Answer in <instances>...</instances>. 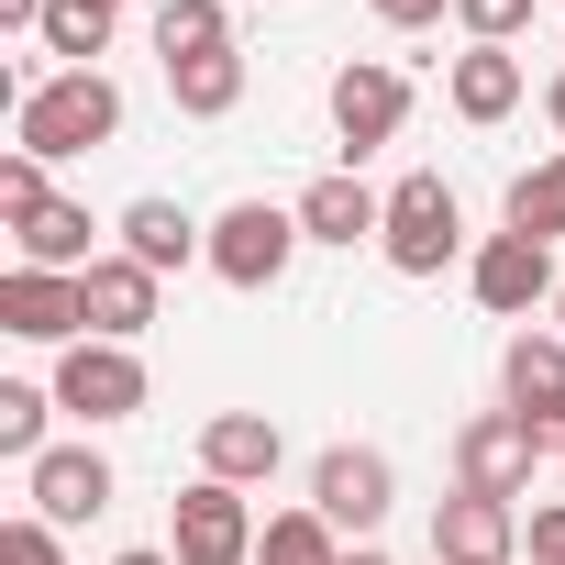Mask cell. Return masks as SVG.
I'll return each mask as SVG.
<instances>
[{
  "label": "cell",
  "mask_w": 565,
  "mask_h": 565,
  "mask_svg": "<svg viewBox=\"0 0 565 565\" xmlns=\"http://www.w3.org/2000/svg\"><path fill=\"white\" fill-rule=\"evenodd\" d=\"M167 89H178V111H189V122H222V111L244 100V56H233V45L178 56V67H167Z\"/></svg>",
  "instance_id": "20"
},
{
  "label": "cell",
  "mask_w": 565,
  "mask_h": 565,
  "mask_svg": "<svg viewBox=\"0 0 565 565\" xmlns=\"http://www.w3.org/2000/svg\"><path fill=\"white\" fill-rule=\"evenodd\" d=\"M23 23L45 34V0H0V34H23Z\"/></svg>",
  "instance_id": "31"
},
{
  "label": "cell",
  "mask_w": 565,
  "mask_h": 565,
  "mask_svg": "<svg viewBox=\"0 0 565 565\" xmlns=\"http://www.w3.org/2000/svg\"><path fill=\"white\" fill-rule=\"evenodd\" d=\"M111 12H122V0H111Z\"/></svg>",
  "instance_id": "36"
},
{
  "label": "cell",
  "mask_w": 565,
  "mask_h": 565,
  "mask_svg": "<svg viewBox=\"0 0 565 565\" xmlns=\"http://www.w3.org/2000/svg\"><path fill=\"white\" fill-rule=\"evenodd\" d=\"M510 233H532V244L565 233V156H543V167L510 178Z\"/></svg>",
  "instance_id": "23"
},
{
  "label": "cell",
  "mask_w": 565,
  "mask_h": 565,
  "mask_svg": "<svg viewBox=\"0 0 565 565\" xmlns=\"http://www.w3.org/2000/svg\"><path fill=\"white\" fill-rule=\"evenodd\" d=\"M388 499H399V477H388V455H377V444H333V455L311 466V510H322L333 532H377V521H388Z\"/></svg>",
  "instance_id": "8"
},
{
  "label": "cell",
  "mask_w": 565,
  "mask_h": 565,
  "mask_svg": "<svg viewBox=\"0 0 565 565\" xmlns=\"http://www.w3.org/2000/svg\"><path fill=\"white\" fill-rule=\"evenodd\" d=\"M255 565H344V543H333L322 510H277V521L255 532Z\"/></svg>",
  "instance_id": "22"
},
{
  "label": "cell",
  "mask_w": 565,
  "mask_h": 565,
  "mask_svg": "<svg viewBox=\"0 0 565 565\" xmlns=\"http://www.w3.org/2000/svg\"><path fill=\"white\" fill-rule=\"evenodd\" d=\"M122 255L156 266V277H178L189 255H211V222H189L178 200H134V211H122Z\"/></svg>",
  "instance_id": "17"
},
{
  "label": "cell",
  "mask_w": 565,
  "mask_h": 565,
  "mask_svg": "<svg viewBox=\"0 0 565 565\" xmlns=\"http://www.w3.org/2000/svg\"><path fill=\"white\" fill-rule=\"evenodd\" d=\"M0 333H23V344H78V333H89L78 277H56V266H12V277H0Z\"/></svg>",
  "instance_id": "10"
},
{
  "label": "cell",
  "mask_w": 565,
  "mask_h": 565,
  "mask_svg": "<svg viewBox=\"0 0 565 565\" xmlns=\"http://www.w3.org/2000/svg\"><path fill=\"white\" fill-rule=\"evenodd\" d=\"M543 111H554V134H565V78H554V89H543Z\"/></svg>",
  "instance_id": "33"
},
{
  "label": "cell",
  "mask_w": 565,
  "mask_h": 565,
  "mask_svg": "<svg viewBox=\"0 0 565 565\" xmlns=\"http://www.w3.org/2000/svg\"><path fill=\"white\" fill-rule=\"evenodd\" d=\"M455 0H377V23H399V34H422V23H444Z\"/></svg>",
  "instance_id": "30"
},
{
  "label": "cell",
  "mask_w": 565,
  "mask_h": 565,
  "mask_svg": "<svg viewBox=\"0 0 565 565\" xmlns=\"http://www.w3.org/2000/svg\"><path fill=\"white\" fill-rule=\"evenodd\" d=\"M444 100H455L466 122H510V111H521V56H510V45H466L455 78H444Z\"/></svg>",
  "instance_id": "18"
},
{
  "label": "cell",
  "mask_w": 565,
  "mask_h": 565,
  "mask_svg": "<svg viewBox=\"0 0 565 565\" xmlns=\"http://www.w3.org/2000/svg\"><path fill=\"white\" fill-rule=\"evenodd\" d=\"M510 554H521V510H510V499L455 488V499L433 510V565H510Z\"/></svg>",
  "instance_id": "11"
},
{
  "label": "cell",
  "mask_w": 565,
  "mask_h": 565,
  "mask_svg": "<svg viewBox=\"0 0 565 565\" xmlns=\"http://www.w3.org/2000/svg\"><path fill=\"white\" fill-rule=\"evenodd\" d=\"M466 289H477V311L521 322L532 300H554V289H565V277H554V244H532V233H488V244L466 255Z\"/></svg>",
  "instance_id": "7"
},
{
  "label": "cell",
  "mask_w": 565,
  "mask_h": 565,
  "mask_svg": "<svg viewBox=\"0 0 565 565\" xmlns=\"http://www.w3.org/2000/svg\"><path fill=\"white\" fill-rule=\"evenodd\" d=\"M23 488H34V510L67 532V521H100L111 510V466L89 455V444H45L34 466H23Z\"/></svg>",
  "instance_id": "12"
},
{
  "label": "cell",
  "mask_w": 565,
  "mask_h": 565,
  "mask_svg": "<svg viewBox=\"0 0 565 565\" xmlns=\"http://www.w3.org/2000/svg\"><path fill=\"white\" fill-rule=\"evenodd\" d=\"M100 45H111V0H45V56L89 67Z\"/></svg>",
  "instance_id": "24"
},
{
  "label": "cell",
  "mask_w": 565,
  "mask_h": 565,
  "mask_svg": "<svg viewBox=\"0 0 565 565\" xmlns=\"http://www.w3.org/2000/svg\"><path fill=\"white\" fill-rule=\"evenodd\" d=\"M45 422H56V388H0V455H12V466H34L45 455Z\"/></svg>",
  "instance_id": "25"
},
{
  "label": "cell",
  "mask_w": 565,
  "mask_h": 565,
  "mask_svg": "<svg viewBox=\"0 0 565 565\" xmlns=\"http://www.w3.org/2000/svg\"><path fill=\"white\" fill-rule=\"evenodd\" d=\"M554 455H565V444H554Z\"/></svg>",
  "instance_id": "37"
},
{
  "label": "cell",
  "mask_w": 565,
  "mask_h": 565,
  "mask_svg": "<svg viewBox=\"0 0 565 565\" xmlns=\"http://www.w3.org/2000/svg\"><path fill=\"white\" fill-rule=\"evenodd\" d=\"M12 266H56V277H89V211L78 200H45L34 222H12Z\"/></svg>",
  "instance_id": "19"
},
{
  "label": "cell",
  "mask_w": 565,
  "mask_h": 565,
  "mask_svg": "<svg viewBox=\"0 0 565 565\" xmlns=\"http://www.w3.org/2000/svg\"><path fill=\"white\" fill-rule=\"evenodd\" d=\"M344 565H388V554H344Z\"/></svg>",
  "instance_id": "34"
},
{
  "label": "cell",
  "mask_w": 565,
  "mask_h": 565,
  "mask_svg": "<svg viewBox=\"0 0 565 565\" xmlns=\"http://www.w3.org/2000/svg\"><path fill=\"white\" fill-rule=\"evenodd\" d=\"M399 122H411V78H399L388 56H344V67H333V134L366 156V145H388Z\"/></svg>",
  "instance_id": "9"
},
{
  "label": "cell",
  "mask_w": 565,
  "mask_h": 565,
  "mask_svg": "<svg viewBox=\"0 0 565 565\" xmlns=\"http://www.w3.org/2000/svg\"><path fill=\"white\" fill-rule=\"evenodd\" d=\"M455 23H466V45H510L532 23V0H455Z\"/></svg>",
  "instance_id": "28"
},
{
  "label": "cell",
  "mask_w": 565,
  "mask_h": 565,
  "mask_svg": "<svg viewBox=\"0 0 565 565\" xmlns=\"http://www.w3.org/2000/svg\"><path fill=\"white\" fill-rule=\"evenodd\" d=\"M56 411H78V422H134V411H145V355L78 333V344L56 355Z\"/></svg>",
  "instance_id": "6"
},
{
  "label": "cell",
  "mask_w": 565,
  "mask_h": 565,
  "mask_svg": "<svg viewBox=\"0 0 565 565\" xmlns=\"http://www.w3.org/2000/svg\"><path fill=\"white\" fill-rule=\"evenodd\" d=\"M377 255H388L399 277H444V266L466 255V211H455V189H444L433 167L388 189V233H377Z\"/></svg>",
  "instance_id": "3"
},
{
  "label": "cell",
  "mask_w": 565,
  "mask_h": 565,
  "mask_svg": "<svg viewBox=\"0 0 565 565\" xmlns=\"http://www.w3.org/2000/svg\"><path fill=\"white\" fill-rule=\"evenodd\" d=\"M554 333H565V289H554Z\"/></svg>",
  "instance_id": "35"
},
{
  "label": "cell",
  "mask_w": 565,
  "mask_h": 565,
  "mask_svg": "<svg viewBox=\"0 0 565 565\" xmlns=\"http://www.w3.org/2000/svg\"><path fill=\"white\" fill-rule=\"evenodd\" d=\"M211 45H233V12L222 0H156V56L178 67V56H211Z\"/></svg>",
  "instance_id": "21"
},
{
  "label": "cell",
  "mask_w": 565,
  "mask_h": 565,
  "mask_svg": "<svg viewBox=\"0 0 565 565\" xmlns=\"http://www.w3.org/2000/svg\"><path fill=\"white\" fill-rule=\"evenodd\" d=\"M277 422L266 411H211L200 422V477H222V488H255V477H277Z\"/></svg>",
  "instance_id": "15"
},
{
  "label": "cell",
  "mask_w": 565,
  "mask_h": 565,
  "mask_svg": "<svg viewBox=\"0 0 565 565\" xmlns=\"http://www.w3.org/2000/svg\"><path fill=\"white\" fill-rule=\"evenodd\" d=\"M45 200H56V189H45V156H23V145H12V156H0V233L34 222Z\"/></svg>",
  "instance_id": "26"
},
{
  "label": "cell",
  "mask_w": 565,
  "mask_h": 565,
  "mask_svg": "<svg viewBox=\"0 0 565 565\" xmlns=\"http://www.w3.org/2000/svg\"><path fill=\"white\" fill-rule=\"evenodd\" d=\"M289 211H300V233H311V244H366V233H388V200H377V189H366L355 167L311 178V189H300Z\"/></svg>",
  "instance_id": "16"
},
{
  "label": "cell",
  "mask_w": 565,
  "mask_h": 565,
  "mask_svg": "<svg viewBox=\"0 0 565 565\" xmlns=\"http://www.w3.org/2000/svg\"><path fill=\"white\" fill-rule=\"evenodd\" d=\"M521 543H532V565H565V499H543V510H532V532H521Z\"/></svg>",
  "instance_id": "29"
},
{
  "label": "cell",
  "mask_w": 565,
  "mask_h": 565,
  "mask_svg": "<svg viewBox=\"0 0 565 565\" xmlns=\"http://www.w3.org/2000/svg\"><path fill=\"white\" fill-rule=\"evenodd\" d=\"M122 134V89L100 78V67H56V78H34L23 89V111H12V145L23 156H89V145H111Z\"/></svg>",
  "instance_id": "1"
},
{
  "label": "cell",
  "mask_w": 565,
  "mask_h": 565,
  "mask_svg": "<svg viewBox=\"0 0 565 565\" xmlns=\"http://www.w3.org/2000/svg\"><path fill=\"white\" fill-rule=\"evenodd\" d=\"M167 554L178 565H255V510H244V488H222V477H189L178 499H167Z\"/></svg>",
  "instance_id": "5"
},
{
  "label": "cell",
  "mask_w": 565,
  "mask_h": 565,
  "mask_svg": "<svg viewBox=\"0 0 565 565\" xmlns=\"http://www.w3.org/2000/svg\"><path fill=\"white\" fill-rule=\"evenodd\" d=\"M111 565H178V554H156V543H134V554H111Z\"/></svg>",
  "instance_id": "32"
},
{
  "label": "cell",
  "mask_w": 565,
  "mask_h": 565,
  "mask_svg": "<svg viewBox=\"0 0 565 565\" xmlns=\"http://www.w3.org/2000/svg\"><path fill=\"white\" fill-rule=\"evenodd\" d=\"M499 399L565 444V333H521V344L499 355Z\"/></svg>",
  "instance_id": "13"
},
{
  "label": "cell",
  "mask_w": 565,
  "mask_h": 565,
  "mask_svg": "<svg viewBox=\"0 0 565 565\" xmlns=\"http://www.w3.org/2000/svg\"><path fill=\"white\" fill-rule=\"evenodd\" d=\"M156 289H167L156 266H134V255H100V266L78 277V300H89V333H100V344H134V333L156 322Z\"/></svg>",
  "instance_id": "14"
},
{
  "label": "cell",
  "mask_w": 565,
  "mask_h": 565,
  "mask_svg": "<svg viewBox=\"0 0 565 565\" xmlns=\"http://www.w3.org/2000/svg\"><path fill=\"white\" fill-rule=\"evenodd\" d=\"M0 565H67L56 521H45V510H23V521H0Z\"/></svg>",
  "instance_id": "27"
},
{
  "label": "cell",
  "mask_w": 565,
  "mask_h": 565,
  "mask_svg": "<svg viewBox=\"0 0 565 565\" xmlns=\"http://www.w3.org/2000/svg\"><path fill=\"white\" fill-rule=\"evenodd\" d=\"M300 244H311L300 211H277V200H233V211L211 222V255H200V266L222 277V289H277Z\"/></svg>",
  "instance_id": "2"
},
{
  "label": "cell",
  "mask_w": 565,
  "mask_h": 565,
  "mask_svg": "<svg viewBox=\"0 0 565 565\" xmlns=\"http://www.w3.org/2000/svg\"><path fill=\"white\" fill-rule=\"evenodd\" d=\"M543 455H554L543 422H521V411H477V422L455 433V488H477V499H521Z\"/></svg>",
  "instance_id": "4"
}]
</instances>
